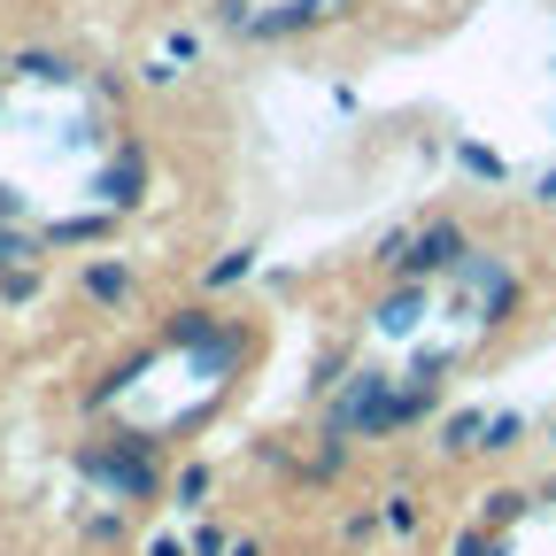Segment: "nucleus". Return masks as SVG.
<instances>
[{"label":"nucleus","instance_id":"obj_6","mask_svg":"<svg viewBox=\"0 0 556 556\" xmlns=\"http://www.w3.org/2000/svg\"><path fill=\"white\" fill-rule=\"evenodd\" d=\"M86 294H93V302H131V270H124V263H93V270H86Z\"/></svg>","mask_w":556,"mask_h":556},{"label":"nucleus","instance_id":"obj_11","mask_svg":"<svg viewBox=\"0 0 556 556\" xmlns=\"http://www.w3.org/2000/svg\"><path fill=\"white\" fill-rule=\"evenodd\" d=\"M248 270H255V248H232V255H225L217 270H208V287H240Z\"/></svg>","mask_w":556,"mask_h":556},{"label":"nucleus","instance_id":"obj_7","mask_svg":"<svg viewBox=\"0 0 556 556\" xmlns=\"http://www.w3.org/2000/svg\"><path fill=\"white\" fill-rule=\"evenodd\" d=\"M479 433H486V409H456L448 426H441V448L464 456V448H479Z\"/></svg>","mask_w":556,"mask_h":556},{"label":"nucleus","instance_id":"obj_18","mask_svg":"<svg viewBox=\"0 0 556 556\" xmlns=\"http://www.w3.org/2000/svg\"><path fill=\"white\" fill-rule=\"evenodd\" d=\"M9 217H24V193H16V186H0V225H9Z\"/></svg>","mask_w":556,"mask_h":556},{"label":"nucleus","instance_id":"obj_3","mask_svg":"<svg viewBox=\"0 0 556 556\" xmlns=\"http://www.w3.org/2000/svg\"><path fill=\"white\" fill-rule=\"evenodd\" d=\"M170 348H201V356H208V364H225V356H232V348H240V340H232V332H217V325H208V309H178V317H170Z\"/></svg>","mask_w":556,"mask_h":556},{"label":"nucleus","instance_id":"obj_13","mask_svg":"<svg viewBox=\"0 0 556 556\" xmlns=\"http://www.w3.org/2000/svg\"><path fill=\"white\" fill-rule=\"evenodd\" d=\"M526 510V495H510V486H495V495H486V526H510Z\"/></svg>","mask_w":556,"mask_h":556},{"label":"nucleus","instance_id":"obj_14","mask_svg":"<svg viewBox=\"0 0 556 556\" xmlns=\"http://www.w3.org/2000/svg\"><path fill=\"white\" fill-rule=\"evenodd\" d=\"M518 433H526L518 417H486V448H518Z\"/></svg>","mask_w":556,"mask_h":556},{"label":"nucleus","instance_id":"obj_20","mask_svg":"<svg viewBox=\"0 0 556 556\" xmlns=\"http://www.w3.org/2000/svg\"><path fill=\"white\" fill-rule=\"evenodd\" d=\"M541 201H556V170H548V178H541Z\"/></svg>","mask_w":556,"mask_h":556},{"label":"nucleus","instance_id":"obj_4","mask_svg":"<svg viewBox=\"0 0 556 556\" xmlns=\"http://www.w3.org/2000/svg\"><path fill=\"white\" fill-rule=\"evenodd\" d=\"M139 186H148V163H139V148H124V155L101 170V201H109V208H131Z\"/></svg>","mask_w":556,"mask_h":556},{"label":"nucleus","instance_id":"obj_16","mask_svg":"<svg viewBox=\"0 0 556 556\" xmlns=\"http://www.w3.org/2000/svg\"><path fill=\"white\" fill-rule=\"evenodd\" d=\"M387 526H394V533H409V526H417V503H409V495H394V503H387Z\"/></svg>","mask_w":556,"mask_h":556},{"label":"nucleus","instance_id":"obj_1","mask_svg":"<svg viewBox=\"0 0 556 556\" xmlns=\"http://www.w3.org/2000/svg\"><path fill=\"white\" fill-rule=\"evenodd\" d=\"M78 471H86L93 486H109L116 503H148V495H155V441H139V433H124V441H86V448H78Z\"/></svg>","mask_w":556,"mask_h":556},{"label":"nucleus","instance_id":"obj_10","mask_svg":"<svg viewBox=\"0 0 556 556\" xmlns=\"http://www.w3.org/2000/svg\"><path fill=\"white\" fill-rule=\"evenodd\" d=\"M456 163H464L471 178H486V186L503 178V155H495V148H479V139H464V148H456Z\"/></svg>","mask_w":556,"mask_h":556},{"label":"nucleus","instance_id":"obj_9","mask_svg":"<svg viewBox=\"0 0 556 556\" xmlns=\"http://www.w3.org/2000/svg\"><path fill=\"white\" fill-rule=\"evenodd\" d=\"M24 78H31V86H70L78 70H70L62 54H24Z\"/></svg>","mask_w":556,"mask_h":556},{"label":"nucleus","instance_id":"obj_19","mask_svg":"<svg viewBox=\"0 0 556 556\" xmlns=\"http://www.w3.org/2000/svg\"><path fill=\"white\" fill-rule=\"evenodd\" d=\"M225 556H263V548H255V541H232V548H225Z\"/></svg>","mask_w":556,"mask_h":556},{"label":"nucleus","instance_id":"obj_2","mask_svg":"<svg viewBox=\"0 0 556 556\" xmlns=\"http://www.w3.org/2000/svg\"><path fill=\"white\" fill-rule=\"evenodd\" d=\"M464 255H471V248H464V232H456V225H426V232L402 248V263H394V270H402V278H441V270H456Z\"/></svg>","mask_w":556,"mask_h":556},{"label":"nucleus","instance_id":"obj_17","mask_svg":"<svg viewBox=\"0 0 556 556\" xmlns=\"http://www.w3.org/2000/svg\"><path fill=\"white\" fill-rule=\"evenodd\" d=\"M201 495H208V471H201V464H193V471H186V479H178V503H201Z\"/></svg>","mask_w":556,"mask_h":556},{"label":"nucleus","instance_id":"obj_21","mask_svg":"<svg viewBox=\"0 0 556 556\" xmlns=\"http://www.w3.org/2000/svg\"><path fill=\"white\" fill-rule=\"evenodd\" d=\"M548 441H556V433H548Z\"/></svg>","mask_w":556,"mask_h":556},{"label":"nucleus","instance_id":"obj_5","mask_svg":"<svg viewBox=\"0 0 556 556\" xmlns=\"http://www.w3.org/2000/svg\"><path fill=\"white\" fill-rule=\"evenodd\" d=\"M417 309H426V278H402V294H394V302H379V317H371V325H379V332H409V325H417Z\"/></svg>","mask_w":556,"mask_h":556},{"label":"nucleus","instance_id":"obj_15","mask_svg":"<svg viewBox=\"0 0 556 556\" xmlns=\"http://www.w3.org/2000/svg\"><path fill=\"white\" fill-rule=\"evenodd\" d=\"M24 255H31L24 232H0V270H24Z\"/></svg>","mask_w":556,"mask_h":556},{"label":"nucleus","instance_id":"obj_8","mask_svg":"<svg viewBox=\"0 0 556 556\" xmlns=\"http://www.w3.org/2000/svg\"><path fill=\"white\" fill-rule=\"evenodd\" d=\"M101 232H109V217H70V225L47 232V248H86V240H101Z\"/></svg>","mask_w":556,"mask_h":556},{"label":"nucleus","instance_id":"obj_12","mask_svg":"<svg viewBox=\"0 0 556 556\" xmlns=\"http://www.w3.org/2000/svg\"><path fill=\"white\" fill-rule=\"evenodd\" d=\"M39 294V270H0V302H31Z\"/></svg>","mask_w":556,"mask_h":556}]
</instances>
